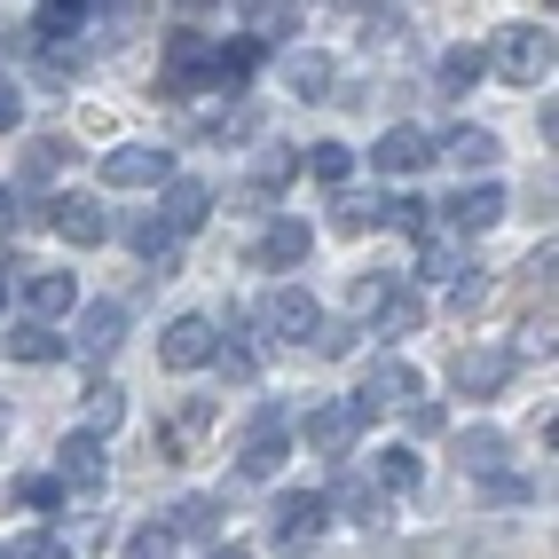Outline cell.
<instances>
[{"label":"cell","instance_id":"obj_27","mask_svg":"<svg viewBox=\"0 0 559 559\" xmlns=\"http://www.w3.org/2000/svg\"><path fill=\"white\" fill-rule=\"evenodd\" d=\"M260 63V40H229L213 48V87H245V71Z\"/></svg>","mask_w":559,"mask_h":559},{"label":"cell","instance_id":"obj_1","mask_svg":"<svg viewBox=\"0 0 559 559\" xmlns=\"http://www.w3.org/2000/svg\"><path fill=\"white\" fill-rule=\"evenodd\" d=\"M316 323H323V316H316V300H308L300 284H276L269 300H260V331H269L276 347H300V340H316Z\"/></svg>","mask_w":559,"mask_h":559},{"label":"cell","instance_id":"obj_38","mask_svg":"<svg viewBox=\"0 0 559 559\" xmlns=\"http://www.w3.org/2000/svg\"><path fill=\"white\" fill-rule=\"evenodd\" d=\"M308 347H316V355H347V347H355V323H347V316H340V323H316Z\"/></svg>","mask_w":559,"mask_h":559},{"label":"cell","instance_id":"obj_11","mask_svg":"<svg viewBox=\"0 0 559 559\" xmlns=\"http://www.w3.org/2000/svg\"><path fill=\"white\" fill-rule=\"evenodd\" d=\"M308 252H316V229H308V221H269V229H260V245H252L260 269H300Z\"/></svg>","mask_w":559,"mask_h":559},{"label":"cell","instance_id":"obj_13","mask_svg":"<svg viewBox=\"0 0 559 559\" xmlns=\"http://www.w3.org/2000/svg\"><path fill=\"white\" fill-rule=\"evenodd\" d=\"M504 205H512V198L497 190V181L457 190V198H450V229H457V237H480V229H497V221H504Z\"/></svg>","mask_w":559,"mask_h":559},{"label":"cell","instance_id":"obj_4","mask_svg":"<svg viewBox=\"0 0 559 559\" xmlns=\"http://www.w3.org/2000/svg\"><path fill=\"white\" fill-rule=\"evenodd\" d=\"M544 63H551V32L544 24H512V32H497V71L504 80H544Z\"/></svg>","mask_w":559,"mask_h":559},{"label":"cell","instance_id":"obj_41","mask_svg":"<svg viewBox=\"0 0 559 559\" xmlns=\"http://www.w3.org/2000/svg\"><path fill=\"white\" fill-rule=\"evenodd\" d=\"M16 119H24V103H16V87L0 80V134H16Z\"/></svg>","mask_w":559,"mask_h":559},{"label":"cell","instance_id":"obj_22","mask_svg":"<svg viewBox=\"0 0 559 559\" xmlns=\"http://www.w3.org/2000/svg\"><path fill=\"white\" fill-rule=\"evenodd\" d=\"M457 457H465V473H473V480H480V473L497 480V473H504V457H512V441H504L497 426H473V433H457Z\"/></svg>","mask_w":559,"mask_h":559},{"label":"cell","instance_id":"obj_2","mask_svg":"<svg viewBox=\"0 0 559 559\" xmlns=\"http://www.w3.org/2000/svg\"><path fill=\"white\" fill-rule=\"evenodd\" d=\"M418 394H426V386H418V370H409L402 355H386V362H370V379H362L355 402L370 409V418H394V409H418Z\"/></svg>","mask_w":559,"mask_h":559},{"label":"cell","instance_id":"obj_3","mask_svg":"<svg viewBox=\"0 0 559 559\" xmlns=\"http://www.w3.org/2000/svg\"><path fill=\"white\" fill-rule=\"evenodd\" d=\"M213 347H221V323H213V316H174L166 340H158V362H166V370H205Z\"/></svg>","mask_w":559,"mask_h":559},{"label":"cell","instance_id":"obj_8","mask_svg":"<svg viewBox=\"0 0 559 559\" xmlns=\"http://www.w3.org/2000/svg\"><path fill=\"white\" fill-rule=\"evenodd\" d=\"M504 379H512V347H457V362H450L457 394H497Z\"/></svg>","mask_w":559,"mask_h":559},{"label":"cell","instance_id":"obj_40","mask_svg":"<svg viewBox=\"0 0 559 559\" xmlns=\"http://www.w3.org/2000/svg\"><path fill=\"white\" fill-rule=\"evenodd\" d=\"M347 166H355V158L340 151V142H331V151H316V158H308V174H316V181H347Z\"/></svg>","mask_w":559,"mask_h":559},{"label":"cell","instance_id":"obj_25","mask_svg":"<svg viewBox=\"0 0 559 559\" xmlns=\"http://www.w3.org/2000/svg\"><path fill=\"white\" fill-rule=\"evenodd\" d=\"M87 0H40V16H32V24H40V40H80V32H87Z\"/></svg>","mask_w":559,"mask_h":559},{"label":"cell","instance_id":"obj_9","mask_svg":"<svg viewBox=\"0 0 559 559\" xmlns=\"http://www.w3.org/2000/svg\"><path fill=\"white\" fill-rule=\"evenodd\" d=\"M269 520H276L269 536H276V544L292 551V544H316L331 512H323V497H316V489H292V497H276V512H269Z\"/></svg>","mask_w":559,"mask_h":559},{"label":"cell","instance_id":"obj_39","mask_svg":"<svg viewBox=\"0 0 559 559\" xmlns=\"http://www.w3.org/2000/svg\"><path fill=\"white\" fill-rule=\"evenodd\" d=\"M127 559H174V536H166V520H158V528H142V536L127 544Z\"/></svg>","mask_w":559,"mask_h":559},{"label":"cell","instance_id":"obj_34","mask_svg":"<svg viewBox=\"0 0 559 559\" xmlns=\"http://www.w3.org/2000/svg\"><path fill=\"white\" fill-rule=\"evenodd\" d=\"M386 300H394V284H386V276H362V284H355V300H347V323H355V316H362V323H379Z\"/></svg>","mask_w":559,"mask_h":559},{"label":"cell","instance_id":"obj_18","mask_svg":"<svg viewBox=\"0 0 559 559\" xmlns=\"http://www.w3.org/2000/svg\"><path fill=\"white\" fill-rule=\"evenodd\" d=\"M205 221H213V190H205V181H166V229L190 237V229H205Z\"/></svg>","mask_w":559,"mask_h":559},{"label":"cell","instance_id":"obj_7","mask_svg":"<svg viewBox=\"0 0 559 559\" xmlns=\"http://www.w3.org/2000/svg\"><path fill=\"white\" fill-rule=\"evenodd\" d=\"M213 80V40L198 24H174V40H166V87L181 95V87H205Z\"/></svg>","mask_w":559,"mask_h":559},{"label":"cell","instance_id":"obj_19","mask_svg":"<svg viewBox=\"0 0 559 559\" xmlns=\"http://www.w3.org/2000/svg\"><path fill=\"white\" fill-rule=\"evenodd\" d=\"M323 512H347L355 520V528H379V489H370V480L362 473H340V480H331V497H323Z\"/></svg>","mask_w":559,"mask_h":559},{"label":"cell","instance_id":"obj_33","mask_svg":"<svg viewBox=\"0 0 559 559\" xmlns=\"http://www.w3.org/2000/svg\"><path fill=\"white\" fill-rule=\"evenodd\" d=\"M221 528V520H213V504L205 497H190V504H174V520H166V536L181 544V536H213Z\"/></svg>","mask_w":559,"mask_h":559},{"label":"cell","instance_id":"obj_46","mask_svg":"<svg viewBox=\"0 0 559 559\" xmlns=\"http://www.w3.org/2000/svg\"><path fill=\"white\" fill-rule=\"evenodd\" d=\"M0 559H9V551H0Z\"/></svg>","mask_w":559,"mask_h":559},{"label":"cell","instance_id":"obj_21","mask_svg":"<svg viewBox=\"0 0 559 559\" xmlns=\"http://www.w3.org/2000/svg\"><path fill=\"white\" fill-rule=\"evenodd\" d=\"M24 308H32V323L71 316V276H63V269H32V276H24Z\"/></svg>","mask_w":559,"mask_h":559},{"label":"cell","instance_id":"obj_36","mask_svg":"<svg viewBox=\"0 0 559 559\" xmlns=\"http://www.w3.org/2000/svg\"><path fill=\"white\" fill-rule=\"evenodd\" d=\"M134 252H142V260H166V269H174V252H181V237L166 229V221H142V229H134Z\"/></svg>","mask_w":559,"mask_h":559},{"label":"cell","instance_id":"obj_44","mask_svg":"<svg viewBox=\"0 0 559 559\" xmlns=\"http://www.w3.org/2000/svg\"><path fill=\"white\" fill-rule=\"evenodd\" d=\"M0 433H9V409H0Z\"/></svg>","mask_w":559,"mask_h":559},{"label":"cell","instance_id":"obj_26","mask_svg":"<svg viewBox=\"0 0 559 559\" xmlns=\"http://www.w3.org/2000/svg\"><path fill=\"white\" fill-rule=\"evenodd\" d=\"M119 418H127V394H119V386H110V379H95V386H87V433L103 441V433H110V426H119Z\"/></svg>","mask_w":559,"mask_h":559},{"label":"cell","instance_id":"obj_29","mask_svg":"<svg viewBox=\"0 0 559 559\" xmlns=\"http://www.w3.org/2000/svg\"><path fill=\"white\" fill-rule=\"evenodd\" d=\"M9 355H16V362H56L63 340H56V323H24L16 340H9Z\"/></svg>","mask_w":559,"mask_h":559},{"label":"cell","instance_id":"obj_28","mask_svg":"<svg viewBox=\"0 0 559 559\" xmlns=\"http://www.w3.org/2000/svg\"><path fill=\"white\" fill-rule=\"evenodd\" d=\"M63 166H71V142H56V134H40V142L24 151V181H56Z\"/></svg>","mask_w":559,"mask_h":559},{"label":"cell","instance_id":"obj_42","mask_svg":"<svg viewBox=\"0 0 559 559\" xmlns=\"http://www.w3.org/2000/svg\"><path fill=\"white\" fill-rule=\"evenodd\" d=\"M16 559H71L56 536H32V544H16Z\"/></svg>","mask_w":559,"mask_h":559},{"label":"cell","instance_id":"obj_30","mask_svg":"<svg viewBox=\"0 0 559 559\" xmlns=\"http://www.w3.org/2000/svg\"><path fill=\"white\" fill-rule=\"evenodd\" d=\"M418 316H426V300H418V292H394V300L379 308V323H370V331H379V340H402V331L418 323Z\"/></svg>","mask_w":559,"mask_h":559},{"label":"cell","instance_id":"obj_43","mask_svg":"<svg viewBox=\"0 0 559 559\" xmlns=\"http://www.w3.org/2000/svg\"><path fill=\"white\" fill-rule=\"evenodd\" d=\"M0 229H16V198L9 190H0Z\"/></svg>","mask_w":559,"mask_h":559},{"label":"cell","instance_id":"obj_10","mask_svg":"<svg viewBox=\"0 0 559 559\" xmlns=\"http://www.w3.org/2000/svg\"><path fill=\"white\" fill-rule=\"evenodd\" d=\"M48 221H56V237H71V245H103L110 237V213H103V198H48Z\"/></svg>","mask_w":559,"mask_h":559},{"label":"cell","instance_id":"obj_20","mask_svg":"<svg viewBox=\"0 0 559 559\" xmlns=\"http://www.w3.org/2000/svg\"><path fill=\"white\" fill-rule=\"evenodd\" d=\"M56 457H63V480H71V489H103V480H110V457H103L95 433H71Z\"/></svg>","mask_w":559,"mask_h":559},{"label":"cell","instance_id":"obj_14","mask_svg":"<svg viewBox=\"0 0 559 559\" xmlns=\"http://www.w3.org/2000/svg\"><path fill=\"white\" fill-rule=\"evenodd\" d=\"M370 158H379L386 174H426L433 166V134L426 127H394V134H379V151H370Z\"/></svg>","mask_w":559,"mask_h":559},{"label":"cell","instance_id":"obj_35","mask_svg":"<svg viewBox=\"0 0 559 559\" xmlns=\"http://www.w3.org/2000/svg\"><path fill=\"white\" fill-rule=\"evenodd\" d=\"M16 504H24V512H56V504H63V480L24 473V480H16Z\"/></svg>","mask_w":559,"mask_h":559},{"label":"cell","instance_id":"obj_15","mask_svg":"<svg viewBox=\"0 0 559 559\" xmlns=\"http://www.w3.org/2000/svg\"><path fill=\"white\" fill-rule=\"evenodd\" d=\"M284 80H292V95H300V103H331V80H340V63H331L323 48H292Z\"/></svg>","mask_w":559,"mask_h":559},{"label":"cell","instance_id":"obj_16","mask_svg":"<svg viewBox=\"0 0 559 559\" xmlns=\"http://www.w3.org/2000/svg\"><path fill=\"white\" fill-rule=\"evenodd\" d=\"M119 340H127V308L119 300H95L87 316H80V355H119Z\"/></svg>","mask_w":559,"mask_h":559},{"label":"cell","instance_id":"obj_24","mask_svg":"<svg viewBox=\"0 0 559 559\" xmlns=\"http://www.w3.org/2000/svg\"><path fill=\"white\" fill-rule=\"evenodd\" d=\"M370 489H379V497H409V489H418V450H379V457H370Z\"/></svg>","mask_w":559,"mask_h":559},{"label":"cell","instance_id":"obj_37","mask_svg":"<svg viewBox=\"0 0 559 559\" xmlns=\"http://www.w3.org/2000/svg\"><path fill=\"white\" fill-rule=\"evenodd\" d=\"M213 355H221V370H229L237 386H252V370H260V355H252L245 340H229V347H213Z\"/></svg>","mask_w":559,"mask_h":559},{"label":"cell","instance_id":"obj_12","mask_svg":"<svg viewBox=\"0 0 559 559\" xmlns=\"http://www.w3.org/2000/svg\"><path fill=\"white\" fill-rule=\"evenodd\" d=\"M284 426H292V418H284L276 402L252 418V433H245V473H252V480H269V473L284 465Z\"/></svg>","mask_w":559,"mask_h":559},{"label":"cell","instance_id":"obj_45","mask_svg":"<svg viewBox=\"0 0 559 559\" xmlns=\"http://www.w3.org/2000/svg\"><path fill=\"white\" fill-rule=\"evenodd\" d=\"M0 300H9V284H0Z\"/></svg>","mask_w":559,"mask_h":559},{"label":"cell","instance_id":"obj_6","mask_svg":"<svg viewBox=\"0 0 559 559\" xmlns=\"http://www.w3.org/2000/svg\"><path fill=\"white\" fill-rule=\"evenodd\" d=\"M362 426H370V409L347 394V402H323V409H308V426H300V433H308V450L340 457V450H347V441H355Z\"/></svg>","mask_w":559,"mask_h":559},{"label":"cell","instance_id":"obj_31","mask_svg":"<svg viewBox=\"0 0 559 559\" xmlns=\"http://www.w3.org/2000/svg\"><path fill=\"white\" fill-rule=\"evenodd\" d=\"M480 63H489V56H480L473 40H465V48H450V56H441V87H450V95H465V87L480 80Z\"/></svg>","mask_w":559,"mask_h":559},{"label":"cell","instance_id":"obj_23","mask_svg":"<svg viewBox=\"0 0 559 559\" xmlns=\"http://www.w3.org/2000/svg\"><path fill=\"white\" fill-rule=\"evenodd\" d=\"M379 213H386V198L340 190V198H331V229H340V237H370V229H379Z\"/></svg>","mask_w":559,"mask_h":559},{"label":"cell","instance_id":"obj_32","mask_svg":"<svg viewBox=\"0 0 559 559\" xmlns=\"http://www.w3.org/2000/svg\"><path fill=\"white\" fill-rule=\"evenodd\" d=\"M426 252H418V276H433V284H457V269H465V252L457 245H433V237H418Z\"/></svg>","mask_w":559,"mask_h":559},{"label":"cell","instance_id":"obj_5","mask_svg":"<svg viewBox=\"0 0 559 559\" xmlns=\"http://www.w3.org/2000/svg\"><path fill=\"white\" fill-rule=\"evenodd\" d=\"M166 174H174L166 142H127V151L103 158V181H110V190H151V181H166Z\"/></svg>","mask_w":559,"mask_h":559},{"label":"cell","instance_id":"obj_17","mask_svg":"<svg viewBox=\"0 0 559 559\" xmlns=\"http://www.w3.org/2000/svg\"><path fill=\"white\" fill-rule=\"evenodd\" d=\"M497 151H504V142H497L489 127H457L450 142H433V158H450V166H465V174H489Z\"/></svg>","mask_w":559,"mask_h":559}]
</instances>
